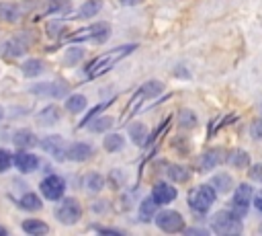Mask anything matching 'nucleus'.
Segmentation results:
<instances>
[{
	"instance_id": "obj_8",
	"label": "nucleus",
	"mask_w": 262,
	"mask_h": 236,
	"mask_svg": "<svg viewBox=\"0 0 262 236\" xmlns=\"http://www.w3.org/2000/svg\"><path fill=\"white\" fill-rule=\"evenodd\" d=\"M156 224L158 228H162L164 232H180L184 228V220L178 211H172V209H166L162 213L156 215Z\"/></svg>"
},
{
	"instance_id": "obj_3",
	"label": "nucleus",
	"mask_w": 262,
	"mask_h": 236,
	"mask_svg": "<svg viewBox=\"0 0 262 236\" xmlns=\"http://www.w3.org/2000/svg\"><path fill=\"white\" fill-rule=\"evenodd\" d=\"M211 226H213V232H217V234L233 236V234H239L242 232L239 218L233 211H217L213 215V220H211Z\"/></svg>"
},
{
	"instance_id": "obj_26",
	"label": "nucleus",
	"mask_w": 262,
	"mask_h": 236,
	"mask_svg": "<svg viewBox=\"0 0 262 236\" xmlns=\"http://www.w3.org/2000/svg\"><path fill=\"white\" fill-rule=\"evenodd\" d=\"M102 8V0H86L84 4H82V8H80V16H84V18H90V16H94L98 10Z\"/></svg>"
},
{
	"instance_id": "obj_11",
	"label": "nucleus",
	"mask_w": 262,
	"mask_h": 236,
	"mask_svg": "<svg viewBox=\"0 0 262 236\" xmlns=\"http://www.w3.org/2000/svg\"><path fill=\"white\" fill-rule=\"evenodd\" d=\"M14 164L20 172H33L37 166H39V160L35 154L27 152V150H20L16 156H14Z\"/></svg>"
},
{
	"instance_id": "obj_17",
	"label": "nucleus",
	"mask_w": 262,
	"mask_h": 236,
	"mask_svg": "<svg viewBox=\"0 0 262 236\" xmlns=\"http://www.w3.org/2000/svg\"><path fill=\"white\" fill-rule=\"evenodd\" d=\"M37 119H39L41 125H53V123L59 119V109H57L55 105H47V107L37 115Z\"/></svg>"
},
{
	"instance_id": "obj_31",
	"label": "nucleus",
	"mask_w": 262,
	"mask_h": 236,
	"mask_svg": "<svg viewBox=\"0 0 262 236\" xmlns=\"http://www.w3.org/2000/svg\"><path fill=\"white\" fill-rule=\"evenodd\" d=\"M82 57H84V49H82V47H72V49H68L66 57H63V64L74 66V64H78Z\"/></svg>"
},
{
	"instance_id": "obj_5",
	"label": "nucleus",
	"mask_w": 262,
	"mask_h": 236,
	"mask_svg": "<svg viewBox=\"0 0 262 236\" xmlns=\"http://www.w3.org/2000/svg\"><path fill=\"white\" fill-rule=\"evenodd\" d=\"M55 215H57V220H59L61 224L72 226V224H76V222L80 220V215H82V207H80L78 199L68 197V199H63V201L57 205Z\"/></svg>"
},
{
	"instance_id": "obj_7",
	"label": "nucleus",
	"mask_w": 262,
	"mask_h": 236,
	"mask_svg": "<svg viewBox=\"0 0 262 236\" xmlns=\"http://www.w3.org/2000/svg\"><path fill=\"white\" fill-rule=\"evenodd\" d=\"M252 195L254 193H252V187L250 185H246V183L237 185V191L233 195V213L237 218H244L248 213V207L252 203Z\"/></svg>"
},
{
	"instance_id": "obj_14",
	"label": "nucleus",
	"mask_w": 262,
	"mask_h": 236,
	"mask_svg": "<svg viewBox=\"0 0 262 236\" xmlns=\"http://www.w3.org/2000/svg\"><path fill=\"white\" fill-rule=\"evenodd\" d=\"M14 144L18 146V148H33V146H37L39 144V140L35 137V133L33 131H29V129H18L16 133H14Z\"/></svg>"
},
{
	"instance_id": "obj_20",
	"label": "nucleus",
	"mask_w": 262,
	"mask_h": 236,
	"mask_svg": "<svg viewBox=\"0 0 262 236\" xmlns=\"http://www.w3.org/2000/svg\"><path fill=\"white\" fill-rule=\"evenodd\" d=\"M84 187H86V191H90V193H98V191L104 187V176L98 174V172H90V174H86V179H84Z\"/></svg>"
},
{
	"instance_id": "obj_44",
	"label": "nucleus",
	"mask_w": 262,
	"mask_h": 236,
	"mask_svg": "<svg viewBox=\"0 0 262 236\" xmlns=\"http://www.w3.org/2000/svg\"><path fill=\"white\" fill-rule=\"evenodd\" d=\"M2 117H4V109L0 107V121H2Z\"/></svg>"
},
{
	"instance_id": "obj_12",
	"label": "nucleus",
	"mask_w": 262,
	"mask_h": 236,
	"mask_svg": "<svg viewBox=\"0 0 262 236\" xmlns=\"http://www.w3.org/2000/svg\"><path fill=\"white\" fill-rule=\"evenodd\" d=\"M151 197L156 199L158 205H166V203H170L176 197V189L170 187V185H166V183H158L154 187V191H151Z\"/></svg>"
},
{
	"instance_id": "obj_38",
	"label": "nucleus",
	"mask_w": 262,
	"mask_h": 236,
	"mask_svg": "<svg viewBox=\"0 0 262 236\" xmlns=\"http://www.w3.org/2000/svg\"><path fill=\"white\" fill-rule=\"evenodd\" d=\"M252 135H254L256 140H262V119H256V121L252 123Z\"/></svg>"
},
{
	"instance_id": "obj_9",
	"label": "nucleus",
	"mask_w": 262,
	"mask_h": 236,
	"mask_svg": "<svg viewBox=\"0 0 262 236\" xmlns=\"http://www.w3.org/2000/svg\"><path fill=\"white\" fill-rule=\"evenodd\" d=\"M162 82H156V80H151V82H145L135 94H133V99L129 101V109H127V115H131L135 109H137V105L143 101V99H147V96H156V94H160L162 92Z\"/></svg>"
},
{
	"instance_id": "obj_18",
	"label": "nucleus",
	"mask_w": 262,
	"mask_h": 236,
	"mask_svg": "<svg viewBox=\"0 0 262 236\" xmlns=\"http://www.w3.org/2000/svg\"><path fill=\"white\" fill-rule=\"evenodd\" d=\"M156 199L154 197H147V199H143L141 203H139V220L141 222H149L154 215H156Z\"/></svg>"
},
{
	"instance_id": "obj_33",
	"label": "nucleus",
	"mask_w": 262,
	"mask_h": 236,
	"mask_svg": "<svg viewBox=\"0 0 262 236\" xmlns=\"http://www.w3.org/2000/svg\"><path fill=\"white\" fill-rule=\"evenodd\" d=\"M180 127H194L196 125V115L192 113V111H188V109H184V111H180Z\"/></svg>"
},
{
	"instance_id": "obj_30",
	"label": "nucleus",
	"mask_w": 262,
	"mask_h": 236,
	"mask_svg": "<svg viewBox=\"0 0 262 236\" xmlns=\"http://www.w3.org/2000/svg\"><path fill=\"white\" fill-rule=\"evenodd\" d=\"M121 148H123V137H121V135L111 133V135L104 137V150H106V152H117V150H121Z\"/></svg>"
},
{
	"instance_id": "obj_28",
	"label": "nucleus",
	"mask_w": 262,
	"mask_h": 236,
	"mask_svg": "<svg viewBox=\"0 0 262 236\" xmlns=\"http://www.w3.org/2000/svg\"><path fill=\"white\" fill-rule=\"evenodd\" d=\"M23 209H29V211H37L41 207V199L35 195V193H27L20 197V203H18Z\"/></svg>"
},
{
	"instance_id": "obj_43",
	"label": "nucleus",
	"mask_w": 262,
	"mask_h": 236,
	"mask_svg": "<svg viewBox=\"0 0 262 236\" xmlns=\"http://www.w3.org/2000/svg\"><path fill=\"white\" fill-rule=\"evenodd\" d=\"M0 236H6V230H4L2 226H0Z\"/></svg>"
},
{
	"instance_id": "obj_41",
	"label": "nucleus",
	"mask_w": 262,
	"mask_h": 236,
	"mask_svg": "<svg viewBox=\"0 0 262 236\" xmlns=\"http://www.w3.org/2000/svg\"><path fill=\"white\" fill-rule=\"evenodd\" d=\"M186 234H203V236H207V230H196V228H188V230H186Z\"/></svg>"
},
{
	"instance_id": "obj_15",
	"label": "nucleus",
	"mask_w": 262,
	"mask_h": 236,
	"mask_svg": "<svg viewBox=\"0 0 262 236\" xmlns=\"http://www.w3.org/2000/svg\"><path fill=\"white\" fill-rule=\"evenodd\" d=\"M129 137L133 140V144L145 146V144H147V127H145L143 123H133V125H129Z\"/></svg>"
},
{
	"instance_id": "obj_27",
	"label": "nucleus",
	"mask_w": 262,
	"mask_h": 236,
	"mask_svg": "<svg viewBox=\"0 0 262 236\" xmlns=\"http://www.w3.org/2000/svg\"><path fill=\"white\" fill-rule=\"evenodd\" d=\"M43 72V64L39 62V60H27L25 64H23V74L27 76V78H35V76H39Z\"/></svg>"
},
{
	"instance_id": "obj_4",
	"label": "nucleus",
	"mask_w": 262,
	"mask_h": 236,
	"mask_svg": "<svg viewBox=\"0 0 262 236\" xmlns=\"http://www.w3.org/2000/svg\"><path fill=\"white\" fill-rule=\"evenodd\" d=\"M111 33V27L106 23H94V25H88V27H82L78 29L76 33H72L66 41L70 43H76V41H86V39H94V41H104Z\"/></svg>"
},
{
	"instance_id": "obj_25",
	"label": "nucleus",
	"mask_w": 262,
	"mask_h": 236,
	"mask_svg": "<svg viewBox=\"0 0 262 236\" xmlns=\"http://www.w3.org/2000/svg\"><path fill=\"white\" fill-rule=\"evenodd\" d=\"M188 174H190V170H188L186 166H180V164H172V166L168 168V176H170L174 183H184V181L188 179Z\"/></svg>"
},
{
	"instance_id": "obj_24",
	"label": "nucleus",
	"mask_w": 262,
	"mask_h": 236,
	"mask_svg": "<svg viewBox=\"0 0 262 236\" xmlns=\"http://www.w3.org/2000/svg\"><path fill=\"white\" fill-rule=\"evenodd\" d=\"M66 109H68L70 113H80V111H84V109H86V96H82V94H72V96L66 101Z\"/></svg>"
},
{
	"instance_id": "obj_21",
	"label": "nucleus",
	"mask_w": 262,
	"mask_h": 236,
	"mask_svg": "<svg viewBox=\"0 0 262 236\" xmlns=\"http://www.w3.org/2000/svg\"><path fill=\"white\" fill-rule=\"evenodd\" d=\"M211 185L215 187V191L227 193V191H229V189L233 187V181H231V176H229V174L221 172V174H215V176L211 179Z\"/></svg>"
},
{
	"instance_id": "obj_19",
	"label": "nucleus",
	"mask_w": 262,
	"mask_h": 236,
	"mask_svg": "<svg viewBox=\"0 0 262 236\" xmlns=\"http://www.w3.org/2000/svg\"><path fill=\"white\" fill-rule=\"evenodd\" d=\"M31 90L35 94H49V96H61L66 92V88L61 84H35Z\"/></svg>"
},
{
	"instance_id": "obj_39",
	"label": "nucleus",
	"mask_w": 262,
	"mask_h": 236,
	"mask_svg": "<svg viewBox=\"0 0 262 236\" xmlns=\"http://www.w3.org/2000/svg\"><path fill=\"white\" fill-rule=\"evenodd\" d=\"M61 29H63V25H53V23H51V25H47V33H49L51 37H55Z\"/></svg>"
},
{
	"instance_id": "obj_16",
	"label": "nucleus",
	"mask_w": 262,
	"mask_h": 236,
	"mask_svg": "<svg viewBox=\"0 0 262 236\" xmlns=\"http://www.w3.org/2000/svg\"><path fill=\"white\" fill-rule=\"evenodd\" d=\"M25 49H27V43H25V41H20V39L16 37V39H8V41L4 43L2 53H4L6 57H8V55H10V57H16V55H20Z\"/></svg>"
},
{
	"instance_id": "obj_36",
	"label": "nucleus",
	"mask_w": 262,
	"mask_h": 236,
	"mask_svg": "<svg viewBox=\"0 0 262 236\" xmlns=\"http://www.w3.org/2000/svg\"><path fill=\"white\" fill-rule=\"evenodd\" d=\"M248 176H250L252 181L262 183V164H254V166L248 170Z\"/></svg>"
},
{
	"instance_id": "obj_22",
	"label": "nucleus",
	"mask_w": 262,
	"mask_h": 236,
	"mask_svg": "<svg viewBox=\"0 0 262 236\" xmlns=\"http://www.w3.org/2000/svg\"><path fill=\"white\" fill-rule=\"evenodd\" d=\"M219 162H221V150H209V152L203 156L201 166H203V170H211V168H215Z\"/></svg>"
},
{
	"instance_id": "obj_37",
	"label": "nucleus",
	"mask_w": 262,
	"mask_h": 236,
	"mask_svg": "<svg viewBox=\"0 0 262 236\" xmlns=\"http://www.w3.org/2000/svg\"><path fill=\"white\" fill-rule=\"evenodd\" d=\"M10 162H12L10 154H8L6 150H0V172H4V170L10 166Z\"/></svg>"
},
{
	"instance_id": "obj_32",
	"label": "nucleus",
	"mask_w": 262,
	"mask_h": 236,
	"mask_svg": "<svg viewBox=\"0 0 262 236\" xmlns=\"http://www.w3.org/2000/svg\"><path fill=\"white\" fill-rule=\"evenodd\" d=\"M113 125V119L111 117H98V119H92V123H90V131H106L108 127Z\"/></svg>"
},
{
	"instance_id": "obj_1",
	"label": "nucleus",
	"mask_w": 262,
	"mask_h": 236,
	"mask_svg": "<svg viewBox=\"0 0 262 236\" xmlns=\"http://www.w3.org/2000/svg\"><path fill=\"white\" fill-rule=\"evenodd\" d=\"M135 47H137V45L129 43V45H121V47H115V49L102 53L100 57H96V60L86 68V78H98V76H102V74H104L106 70H111L119 60H123V57H125L127 53H131V51H135Z\"/></svg>"
},
{
	"instance_id": "obj_2",
	"label": "nucleus",
	"mask_w": 262,
	"mask_h": 236,
	"mask_svg": "<svg viewBox=\"0 0 262 236\" xmlns=\"http://www.w3.org/2000/svg\"><path fill=\"white\" fill-rule=\"evenodd\" d=\"M215 203V187L213 185H201L188 193V205L196 213H205Z\"/></svg>"
},
{
	"instance_id": "obj_13",
	"label": "nucleus",
	"mask_w": 262,
	"mask_h": 236,
	"mask_svg": "<svg viewBox=\"0 0 262 236\" xmlns=\"http://www.w3.org/2000/svg\"><path fill=\"white\" fill-rule=\"evenodd\" d=\"M92 146L90 144H84V142H76L68 148V158L70 160H76V162H82V160H88L92 156Z\"/></svg>"
},
{
	"instance_id": "obj_34",
	"label": "nucleus",
	"mask_w": 262,
	"mask_h": 236,
	"mask_svg": "<svg viewBox=\"0 0 262 236\" xmlns=\"http://www.w3.org/2000/svg\"><path fill=\"white\" fill-rule=\"evenodd\" d=\"M0 18L14 21L16 18V6L14 4H0Z\"/></svg>"
},
{
	"instance_id": "obj_10",
	"label": "nucleus",
	"mask_w": 262,
	"mask_h": 236,
	"mask_svg": "<svg viewBox=\"0 0 262 236\" xmlns=\"http://www.w3.org/2000/svg\"><path fill=\"white\" fill-rule=\"evenodd\" d=\"M41 148H43L47 154H51L53 158H57V160L68 158L66 144H63V140H61L59 135H49V137H45V140L41 142Z\"/></svg>"
},
{
	"instance_id": "obj_29",
	"label": "nucleus",
	"mask_w": 262,
	"mask_h": 236,
	"mask_svg": "<svg viewBox=\"0 0 262 236\" xmlns=\"http://www.w3.org/2000/svg\"><path fill=\"white\" fill-rule=\"evenodd\" d=\"M227 160H229L231 166H235V168H244V166H248V160H250V158H248V154H246L244 150H235V152L229 154Z\"/></svg>"
},
{
	"instance_id": "obj_42",
	"label": "nucleus",
	"mask_w": 262,
	"mask_h": 236,
	"mask_svg": "<svg viewBox=\"0 0 262 236\" xmlns=\"http://www.w3.org/2000/svg\"><path fill=\"white\" fill-rule=\"evenodd\" d=\"M121 2H123V4H129V6H131V4H137L139 0H121Z\"/></svg>"
},
{
	"instance_id": "obj_6",
	"label": "nucleus",
	"mask_w": 262,
	"mask_h": 236,
	"mask_svg": "<svg viewBox=\"0 0 262 236\" xmlns=\"http://www.w3.org/2000/svg\"><path fill=\"white\" fill-rule=\"evenodd\" d=\"M63 191H66V181L61 176H57V174H49L47 179L41 181V193L51 201L61 199Z\"/></svg>"
},
{
	"instance_id": "obj_35",
	"label": "nucleus",
	"mask_w": 262,
	"mask_h": 236,
	"mask_svg": "<svg viewBox=\"0 0 262 236\" xmlns=\"http://www.w3.org/2000/svg\"><path fill=\"white\" fill-rule=\"evenodd\" d=\"M113 101H115V99H108V101H106V103H100V105H96V107H94V109H92V111H90V113H88V115H86V117H84V121H82V123H80V127H84V125H88V123H90V121H92V119H94V115H96V113H98V111H102V109H104V107H108V105H111V103H113Z\"/></svg>"
},
{
	"instance_id": "obj_23",
	"label": "nucleus",
	"mask_w": 262,
	"mask_h": 236,
	"mask_svg": "<svg viewBox=\"0 0 262 236\" xmlns=\"http://www.w3.org/2000/svg\"><path fill=\"white\" fill-rule=\"evenodd\" d=\"M23 230H25L27 234L37 236V234H45L49 228H47V224H43L41 220H27V222H23Z\"/></svg>"
},
{
	"instance_id": "obj_40",
	"label": "nucleus",
	"mask_w": 262,
	"mask_h": 236,
	"mask_svg": "<svg viewBox=\"0 0 262 236\" xmlns=\"http://www.w3.org/2000/svg\"><path fill=\"white\" fill-rule=\"evenodd\" d=\"M254 205H256V209H260V211H262V191L256 195V199H254Z\"/></svg>"
}]
</instances>
